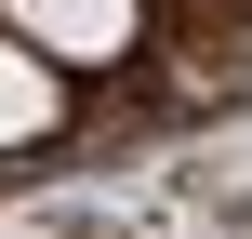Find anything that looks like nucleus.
I'll return each mask as SVG.
<instances>
[{"mask_svg": "<svg viewBox=\"0 0 252 239\" xmlns=\"http://www.w3.org/2000/svg\"><path fill=\"white\" fill-rule=\"evenodd\" d=\"M53 53H27L13 27H0V146H27V133H53Z\"/></svg>", "mask_w": 252, "mask_h": 239, "instance_id": "f03ea898", "label": "nucleus"}, {"mask_svg": "<svg viewBox=\"0 0 252 239\" xmlns=\"http://www.w3.org/2000/svg\"><path fill=\"white\" fill-rule=\"evenodd\" d=\"M13 40L53 53V67H93V53L133 40V0H13Z\"/></svg>", "mask_w": 252, "mask_h": 239, "instance_id": "f257e3e1", "label": "nucleus"}]
</instances>
